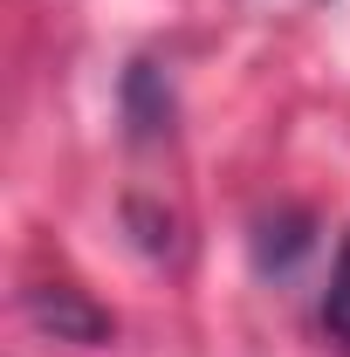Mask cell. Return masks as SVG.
I'll return each mask as SVG.
<instances>
[{
  "instance_id": "6da1fadb",
  "label": "cell",
  "mask_w": 350,
  "mask_h": 357,
  "mask_svg": "<svg viewBox=\"0 0 350 357\" xmlns=\"http://www.w3.org/2000/svg\"><path fill=\"white\" fill-rule=\"evenodd\" d=\"M28 316L42 323L55 344H96V337H110V316L89 303L83 289H69V282H48V289H28Z\"/></svg>"
},
{
  "instance_id": "7a4b0ae2",
  "label": "cell",
  "mask_w": 350,
  "mask_h": 357,
  "mask_svg": "<svg viewBox=\"0 0 350 357\" xmlns=\"http://www.w3.org/2000/svg\"><path fill=\"white\" fill-rule=\"evenodd\" d=\"M323 323H330V337L350 351V234L344 248H337V268H330V296H323Z\"/></svg>"
}]
</instances>
